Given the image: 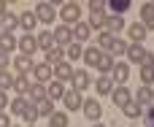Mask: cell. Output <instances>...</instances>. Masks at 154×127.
Masks as SVG:
<instances>
[{
	"mask_svg": "<svg viewBox=\"0 0 154 127\" xmlns=\"http://www.w3.org/2000/svg\"><path fill=\"white\" fill-rule=\"evenodd\" d=\"M60 19H62L65 27L79 24V22H81V5H79V3H62V8H60Z\"/></svg>",
	"mask_w": 154,
	"mask_h": 127,
	"instance_id": "cell-1",
	"label": "cell"
},
{
	"mask_svg": "<svg viewBox=\"0 0 154 127\" xmlns=\"http://www.w3.org/2000/svg\"><path fill=\"white\" fill-rule=\"evenodd\" d=\"M16 49H19L24 57H32V54H35V49H38V43H35V35H32V33H24V35L16 41Z\"/></svg>",
	"mask_w": 154,
	"mask_h": 127,
	"instance_id": "cell-2",
	"label": "cell"
},
{
	"mask_svg": "<svg viewBox=\"0 0 154 127\" xmlns=\"http://www.w3.org/2000/svg\"><path fill=\"white\" fill-rule=\"evenodd\" d=\"M32 14H35V19L43 22V24H51V22H54V5H51V3H38Z\"/></svg>",
	"mask_w": 154,
	"mask_h": 127,
	"instance_id": "cell-3",
	"label": "cell"
},
{
	"mask_svg": "<svg viewBox=\"0 0 154 127\" xmlns=\"http://www.w3.org/2000/svg\"><path fill=\"white\" fill-rule=\"evenodd\" d=\"M127 79H130V65H127V62H116L114 70H111V81H114L116 87H125Z\"/></svg>",
	"mask_w": 154,
	"mask_h": 127,
	"instance_id": "cell-4",
	"label": "cell"
},
{
	"mask_svg": "<svg viewBox=\"0 0 154 127\" xmlns=\"http://www.w3.org/2000/svg\"><path fill=\"white\" fill-rule=\"evenodd\" d=\"M70 87H73L76 92H84L87 87H92L89 73H87V70H73V76H70Z\"/></svg>",
	"mask_w": 154,
	"mask_h": 127,
	"instance_id": "cell-5",
	"label": "cell"
},
{
	"mask_svg": "<svg viewBox=\"0 0 154 127\" xmlns=\"http://www.w3.org/2000/svg\"><path fill=\"white\" fill-rule=\"evenodd\" d=\"M54 43L62 49V46H70L73 43V33H70V27H65V24H60V27H54Z\"/></svg>",
	"mask_w": 154,
	"mask_h": 127,
	"instance_id": "cell-6",
	"label": "cell"
},
{
	"mask_svg": "<svg viewBox=\"0 0 154 127\" xmlns=\"http://www.w3.org/2000/svg\"><path fill=\"white\" fill-rule=\"evenodd\" d=\"M32 76H35L38 84H46V81H51L54 70H51V65H46V62H35V65H32Z\"/></svg>",
	"mask_w": 154,
	"mask_h": 127,
	"instance_id": "cell-7",
	"label": "cell"
},
{
	"mask_svg": "<svg viewBox=\"0 0 154 127\" xmlns=\"http://www.w3.org/2000/svg\"><path fill=\"white\" fill-rule=\"evenodd\" d=\"M81 111H84V116H87V119L97 122V119H100V114H103V106L97 103V98H92V100H84Z\"/></svg>",
	"mask_w": 154,
	"mask_h": 127,
	"instance_id": "cell-8",
	"label": "cell"
},
{
	"mask_svg": "<svg viewBox=\"0 0 154 127\" xmlns=\"http://www.w3.org/2000/svg\"><path fill=\"white\" fill-rule=\"evenodd\" d=\"M62 103H65L68 111H79V108L84 106V98H81V92H76V89H68L65 98H62Z\"/></svg>",
	"mask_w": 154,
	"mask_h": 127,
	"instance_id": "cell-9",
	"label": "cell"
},
{
	"mask_svg": "<svg viewBox=\"0 0 154 127\" xmlns=\"http://www.w3.org/2000/svg\"><path fill=\"white\" fill-rule=\"evenodd\" d=\"M111 100H114V106H116V108H122V106H127V103L133 100V95H130V89H127V87H114Z\"/></svg>",
	"mask_w": 154,
	"mask_h": 127,
	"instance_id": "cell-10",
	"label": "cell"
},
{
	"mask_svg": "<svg viewBox=\"0 0 154 127\" xmlns=\"http://www.w3.org/2000/svg\"><path fill=\"white\" fill-rule=\"evenodd\" d=\"M135 103H138L141 108H143V106L149 108V106L154 103V87H138V92H135Z\"/></svg>",
	"mask_w": 154,
	"mask_h": 127,
	"instance_id": "cell-11",
	"label": "cell"
},
{
	"mask_svg": "<svg viewBox=\"0 0 154 127\" xmlns=\"http://www.w3.org/2000/svg\"><path fill=\"white\" fill-rule=\"evenodd\" d=\"M51 70H54V81H62V84L70 81V76H73V65H70V62H60V65H54Z\"/></svg>",
	"mask_w": 154,
	"mask_h": 127,
	"instance_id": "cell-12",
	"label": "cell"
},
{
	"mask_svg": "<svg viewBox=\"0 0 154 127\" xmlns=\"http://www.w3.org/2000/svg\"><path fill=\"white\" fill-rule=\"evenodd\" d=\"M70 33H73V41H76V43H81V41H89V35H92V30H89V24H87V22H79V24H73V27H70Z\"/></svg>",
	"mask_w": 154,
	"mask_h": 127,
	"instance_id": "cell-13",
	"label": "cell"
},
{
	"mask_svg": "<svg viewBox=\"0 0 154 127\" xmlns=\"http://www.w3.org/2000/svg\"><path fill=\"white\" fill-rule=\"evenodd\" d=\"M14 70H16V76H27V73L32 70V57L19 54V57L14 60Z\"/></svg>",
	"mask_w": 154,
	"mask_h": 127,
	"instance_id": "cell-14",
	"label": "cell"
},
{
	"mask_svg": "<svg viewBox=\"0 0 154 127\" xmlns=\"http://www.w3.org/2000/svg\"><path fill=\"white\" fill-rule=\"evenodd\" d=\"M65 92H68V89H65V84H62V81H51V84L46 87V98H49L51 103H54V100H62V98H65Z\"/></svg>",
	"mask_w": 154,
	"mask_h": 127,
	"instance_id": "cell-15",
	"label": "cell"
},
{
	"mask_svg": "<svg viewBox=\"0 0 154 127\" xmlns=\"http://www.w3.org/2000/svg\"><path fill=\"white\" fill-rule=\"evenodd\" d=\"M141 24L146 30H154V3H143L141 5Z\"/></svg>",
	"mask_w": 154,
	"mask_h": 127,
	"instance_id": "cell-16",
	"label": "cell"
},
{
	"mask_svg": "<svg viewBox=\"0 0 154 127\" xmlns=\"http://www.w3.org/2000/svg\"><path fill=\"white\" fill-rule=\"evenodd\" d=\"M122 27H125V19H122V16H114V14H108V19H106V33H111V35H116V38H119Z\"/></svg>",
	"mask_w": 154,
	"mask_h": 127,
	"instance_id": "cell-17",
	"label": "cell"
},
{
	"mask_svg": "<svg viewBox=\"0 0 154 127\" xmlns=\"http://www.w3.org/2000/svg\"><path fill=\"white\" fill-rule=\"evenodd\" d=\"M143 57H146V49H143V43H130L127 46V60L130 62H143Z\"/></svg>",
	"mask_w": 154,
	"mask_h": 127,
	"instance_id": "cell-18",
	"label": "cell"
},
{
	"mask_svg": "<svg viewBox=\"0 0 154 127\" xmlns=\"http://www.w3.org/2000/svg\"><path fill=\"white\" fill-rule=\"evenodd\" d=\"M114 65H116V60H114V57H111L108 51H103V54H100V60H97V70H100L103 76H111Z\"/></svg>",
	"mask_w": 154,
	"mask_h": 127,
	"instance_id": "cell-19",
	"label": "cell"
},
{
	"mask_svg": "<svg viewBox=\"0 0 154 127\" xmlns=\"http://www.w3.org/2000/svg\"><path fill=\"white\" fill-rule=\"evenodd\" d=\"M100 54H103V51H100L97 46H87V49H84V54H81V60H84L89 68H97V60H100Z\"/></svg>",
	"mask_w": 154,
	"mask_h": 127,
	"instance_id": "cell-20",
	"label": "cell"
},
{
	"mask_svg": "<svg viewBox=\"0 0 154 127\" xmlns=\"http://www.w3.org/2000/svg\"><path fill=\"white\" fill-rule=\"evenodd\" d=\"M19 98H27V92H30V79L27 76H14V87H11Z\"/></svg>",
	"mask_w": 154,
	"mask_h": 127,
	"instance_id": "cell-21",
	"label": "cell"
},
{
	"mask_svg": "<svg viewBox=\"0 0 154 127\" xmlns=\"http://www.w3.org/2000/svg\"><path fill=\"white\" fill-rule=\"evenodd\" d=\"M35 43H38V49H43V51H49V49L57 46V43H54V35H51L49 30H43L41 35H35Z\"/></svg>",
	"mask_w": 154,
	"mask_h": 127,
	"instance_id": "cell-22",
	"label": "cell"
},
{
	"mask_svg": "<svg viewBox=\"0 0 154 127\" xmlns=\"http://www.w3.org/2000/svg\"><path fill=\"white\" fill-rule=\"evenodd\" d=\"M16 49V38H14V33H5V30H0V51H14Z\"/></svg>",
	"mask_w": 154,
	"mask_h": 127,
	"instance_id": "cell-23",
	"label": "cell"
},
{
	"mask_svg": "<svg viewBox=\"0 0 154 127\" xmlns=\"http://www.w3.org/2000/svg\"><path fill=\"white\" fill-rule=\"evenodd\" d=\"M35 24H38V19H35V14H32V11H24V14L19 16V27H24V33H32V30H35Z\"/></svg>",
	"mask_w": 154,
	"mask_h": 127,
	"instance_id": "cell-24",
	"label": "cell"
},
{
	"mask_svg": "<svg viewBox=\"0 0 154 127\" xmlns=\"http://www.w3.org/2000/svg\"><path fill=\"white\" fill-rule=\"evenodd\" d=\"M95 87H97V95H111L116 84L111 81V76H100V79L95 81Z\"/></svg>",
	"mask_w": 154,
	"mask_h": 127,
	"instance_id": "cell-25",
	"label": "cell"
},
{
	"mask_svg": "<svg viewBox=\"0 0 154 127\" xmlns=\"http://www.w3.org/2000/svg\"><path fill=\"white\" fill-rule=\"evenodd\" d=\"M43 98H46V87H43V84H30L27 100H30V103H41Z\"/></svg>",
	"mask_w": 154,
	"mask_h": 127,
	"instance_id": "cell-26",
	"label": "cell"
},
{
	"mask_svg": "<svg viewBox=\"0 0 154 127\" xmlns=\"http://www.w3.org/2000/svg\"><path fill=\"white\" fill-rule=\"evenodd\" d=\"M8 106H11V114H16V116H22V114H24V111H27V108H30L32 103H30L27 98H14V100H11Z\"/></svg>",
	"mask_w": 154,
	"mask_h": 127,
	"instance_id": "cell-27",
	"label": "cell"
},
{
	"mask_svg": "<svg viewBox=\"0 0 154 127\" xmlns=\"http://www.w3.org/2000/svg\"><path fill=\"white\" fill-rule=\"evenodd\" d=\"M0 24H5V33H14V27H19V16H14L8 8L0 14Z\"/></svg>",
	"mask_w": 154,
	"mask_h": 127,
	"instance_id": "cell-28",
	"label": "cell"
},
{
	"mask_svg": "<svg viewBox=\"0 0 154 127\" xmlns=\"http://www.w3.org/2000/svg\"><path fill=\"white\" fill-rule=\"evenodd\" d=\"M106 8H111L114 16H122L125 11H130V0H111V3H106Z\"/></svg>",
	"mask_w": 154,
	"mask_h": 127,
	"instance_id": "cell-29",
	"label": "cell"
},
{
	"mask_svg": "<svg viewBox=\"0 0 154 127\" xmlns=\"http://www.w3.org/2000/svg\"><path fill=\"white\" fill-rule=\"evenodd\" d=\"M106 19H108V14H89V30H106Z\"/></svg>",
	"mask_w": 154,
	"mask_h": 127,
	"instance_id": "cell-30",
	"label": "cell"
},
{
	"mask_svg": "<svg viewBox=\"0 0 154 127\" xmlns=\"http://www.w3.org/2000/svg\"><path fill=\"white\" fill-rule=\"evenodd\" d=\"M143 38H146V27H143L141 22L130 24V43H141Z\"/></svg>",
	"mask_w": 154,
	"mask_h": 127,
	"instance_id": "cell-31",
	"label": "cell"
},
{
	"mask_svg": "<svg viewBox=\"0 0 154 127\" xmlns=\"http://www.w3.org/2000/svg\"><path fill=\"white\" fill-rule=\"evenodd\" d=\"M62 60H65V51H62L60 46H54V49H49V51H46V65H51V68H54V65H60Z\"/></svg>",
	"mask_w": 154,
	"mask_h": 127,
	"instance_id": "cell-32",
	"label": "cell"
},
{
	"mask_svg": "<svg viewBox=\"0 0 154 127\" xmlns=\"http://www.w3.org/2000/svg\"><path fill=\"white\" fill-rule=\"evenodd\" d=\"M114 38H116V35H111V33H106V30H103V33L97 35V43H95V46H97L100 51H111V43H114Z\"/></svg>",
	"mask_w": 154,
	"mask_h": 127,
	"instance_id": "cell-33",
	"label": "cell"
},
{
	"mask_svg": "<svg viewBox=\"0 0 154 127\" xmlns=\"http://www.w3.org/2000/svg\"><path fill=\"white\" fill-rule=\"evenodd\" d=\"M127 46H130L127 41H122V38H114V43H111V51H108V54H111V57L116 60V57L127 54Z\"/></svg>",
	"mask_w": 154,
	"mask_h": 127,
	"instance_id": "cell-34",
	"label": "cell"
},
{
	"mask_svg": "<svg viewBox=\"0 0 154 127\" xmlns=\"http://www.w3.org/2000/svg\"><path fill=\"white\" fill-rule=\"evenodd\" d=\"M32 106H35L38 116H51V114H54V103H51L49 98H43L41 103H32Z\"/></svg>",
	"mask_w": 154,
	"mask_h": 127,
	"instance_id": "cell-35",
	"label": "cell"
},
{
	"mask_svg": "<svg viewBox=\"0 0 154 127\" xmlns=\"http://www.w3.org/2000/svg\"><path fill=\"white\" fill-rule=\"evenodd\" d=\"M122 114H125L127 119H138V116L143 114V108H141V106H138L135 100H130L127 106H122Z\"/></svg>",
	"mask_w": 154,
	"mask_h": 127,
	"instance_id": "cell-36",
	"label": "cell"
},
{
	"mask_svg": "<svg viewBox=\"0 0 154 127\" xmlns=\"http://www.w3.org/2000/svg\"><path fill=\"white\" fill-rule=\"evenodd\" d=\"M154 84V65H141V87Z\"/></svg>",
	"mask_w": 154,
	"mask_h": 127,
	"instance_id": "cell-37",
	"label": "cell"
},
{
	"mask_svg": "<svg viewBox=\"0 0 154 127\" xmlns=\"http://www.w3.org/2000/svg\"><path fill=\"white\" fill-rule=\"evenodd\" d=\"M49 127H68V114L65 111H54L49 116Z\"/></svg>",
	"mask_w": 154,
	"mask_h": 127,
	"instance_id": "cell-38",
	"label": "cell"
},
{
	"mask_svg": "<svg viewBox=\"0 0 154 127\" xmlns=\"http://www.w3.org/2000/svg\"><path fill=\"white\" fill-rule=\"evenodd\" d=\"M81 54H84V46H81V43H76V41H73V43L68 46V51H65V57H68L70 62H76V60H81Z\"/></svg>",
	"mask_w": 154,
	"mask_h": 127,
	"instance_id": "cell-39",
	"label": "cell"
},
{
	"mask_svg": "<svg viewBox=\"0 0 154 127\" xmlns=\"http://www.w3.org/2000/svg\"><path fill=\"white\" fill-rule=\"evenodd\" d=\"M11 87H14V79H11V73H8V70H0V92L11 89Z\"/></svg>",
	"mask_w": 154,
	"mask_h": 127,
	"instance_id": "cell-40",
	"label": "cell"
},
{
	"mask_svg": "<svg viewBox=\"0 0 154 127\" xmlns=\"http://www.w3.org/2000/svg\"><path fill=\"white\" fill-rule=\"evenodd\" d=\"M22 116H24V122H27L30 127H35V122H38V111H35V106H30V108H27Z\"/></svg>",
	"mask_w": 154,
	"mask_h": 127,
	"instance_id": "cell-41",
	"label": "cell"
},
{
	"mask_svg": "<svg viewBox=\"0 0 154 127\" xmlns=\"http://www.w3.org/2000/svg\"><path fill=\"white\" fill-rule=\"evenodd\" d=\"M89 14H106V3L103 0H89Z\"/></svg>",
	"mask_w": 154,
	"mask_h": 127,
	"instance_id": "cell-42",
	"label": "cell"
},
{
	"mask_svg": "<svg viewBox=\"0 0 154 127\" xmlns=\"http://www.w3.org/2000/svg\"><path fill=\"white\" fill-rule=\"evenodd\" d=\"M143 127H154V103L146 108V114H143Z\"/></svg>",
	"mask_w": 154,
	"mask_h": 127,
	"instance_id": "cell-43",
	"label": "cell"
},
{
	"mask_svg": "<svg viewBox=\"0 0 154 127\" xmlns=\"http://www.w3.org/2000/svg\"><path fill=\"white\" fill-rule=\"evenodd\" d=\"M8 62H11V57H8L5 51H0V70H5V68H8Z\"/></svg>",
	"mask_w": 154,
	"mask_h": 127,
	"instance_id": "cell-44",
	"label": "cell"
},
{
	"mask_svg": "<svg viewBox=\"0 0 154 127\" xmlns=\"http://www.w3.org/2000/svg\"><path fill=\"white\" fill-rule=\"evenodd\" d=\"M5 106H8V95H5V92H0V114L5 111Z\"/></svg>",
	"mask_w": 154,
	"mask_h": 127,
	"instance_id": "cell-45",
	"label": "cell"
},
{
	"mask_svg": "<svg viewBox=\"0 0 154 127\" xmlns=\"http://www.w3.org/2000/svg\"><path fill=\"white\" fill-rule=\"evenodd\" d=\"M141 65H154V54H152V51H146V57H143Z\"/></svg>",
	"mask_w": 154,
	"mask_h": 127,
	"instance_id": "cell-46",
	"label": "cell"
},
{
	"mask_svg": "<svg viewBox=\"0 0 154 127\" xmlns=\"http://www.w3.org/2000/svg\"><path fill=\"white\" fill-rule=\"evenodd\" d=\"M0 127H11V119H8V114H0Z\"/></svg>",
	"mask_w": 154,
	"mask_h": 127,
	"instance_id": "cell-47",
	"label": "cell"
},
{
	"mask_svg": "<svg viewBox=\"0 0 154 127\" xmlns=\"http://www.w3.org/2000/svg\"><path fill=\"white\" fill-rule=\"evenodd\" d=\"M95 127H106V125H100V122H97V125H95Z\"/></svg>",
	"mask_w": 154,
	"mask_h": 127,
	"instance_id": "cell-48",
	"label": "cell"
},
{
	"mask_svg": "<svg viewBox=\"0 0 154 127\" xmlns=\"http://www.w3.org/2000/svg\"><path fill=\"white\" fill-rule=\"evenodd\" d=\"M11 127H16V125H11Z\"/></svg>",
	"mask_w": 154,
	"mask_h": 127,
	"instance_id": "cell-49",
	"label": "cell"
},
{
	"mask_svg": "<svg viewBox=\"0 0 154 127\" xmlns=\"http://www.w3.org/2000/svg\"><path fill=\"white\" fill-rule=\"evenodd\" d=\"M152 54H154V51H152Z\"/></svg>",
	"mask_w": 154,
	"mask_h": 127,
	"instance_id": "cell-50",
	"label": "cell"
}]
</instances>
